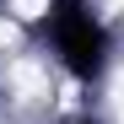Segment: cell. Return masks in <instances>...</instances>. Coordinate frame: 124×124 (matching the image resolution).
Here are the masks:
<instances>
[{
  "mask_svg": "<svg viewBox=\"0 0 124 124\" xmlns=\"http://www.w3.org/2000/svg\"><path fill=\"white\" fill-rule=\"evenodd\" d=\"M49 38L59 59L81 76V81H97L102 65H108V32L102 22L86 11V0H49Z\"/></svg>",
  "mask_w": 124,
  "mask_h": 124,
  "instance_id": "1",
  "label": "cell"
}]
</instances>
